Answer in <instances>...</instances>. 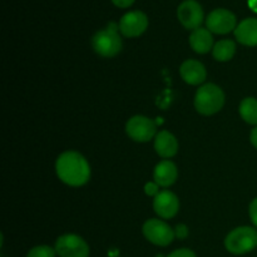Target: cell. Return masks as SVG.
Returning a JSON list of instances; mask_svg holds the SVG:
<instances>
[{
  "label": "cell",
  "instance_id": "6da1fadb",
  "mask_svg": "<svg viewBox=\"0 0 257 257\" xmlns=\"http://www.w3.org/2000/svg\"><path fill=\"white\" fill-rule=\"evenodd\" d=\"M55 171L63 183L72 187H80L90 178V167L84 157L74 151H68L58 157Z\"/></svg>",
  "mask_w": 257,
  "mask_h": 257
},
{
  "label": "cell",
  "instance_id": "7a4b0ae2",
  "mask_svg": "<svg viewBox=\"0 0 257 257\" xmlns=\"http://www.w3.org/2000/svg\"><path fill=\"white\" fill-rule=\"evenodd\" d=\"M119 25L109 23L105 29L95 33L92 38V47L98 55L103 58H113L122 50V39L119 34Z\"/></svg>",
  "mask_w": 257,
  "mask_h": 257
},
{
  "label": "cell",
  "instance_id": "3957f363",
  "mask_svg": "<svg viewBox=\"0 0 257 257\" xmlns=\"http://www.w3.org/2000/svg\"><path fill=\"white\" fill-rule=\"evenodd\" d=\"M225 104V93L213 83L202 85L195 95V108L203 115H212L220 112Z\"/></svg>",
  "mask_w": 257,
  "mask_h": 257
},
{
  "label": "cell",
  "instance_id": "277c9868",
  "mask_svg": "<svg viewBox=\"0 0 257 257\" xmlns=\"http://www.w3.org/2000/svg\"><path fill=\"white\" fill-rule=\"evenodd\" d=\"M257 246V231L242 226L231 231L225 238V247L233 255H243L252 251Z\"/></svg>",
  "mask_w": 257,
  "mask_h": 257
},
{
  "label": "cell",
  "instance_id": "5b68a950",
  "mask_svg": "<svg viewBox=\"0 0 257 257\" xmlns=\"http://www.w3.org/2000/svg\"><path fill=\"white\" fill-rule=\"evenodd\" d=\"M143 235L153 245L162 246V247L170 245L176 237L175 230H172L165 221L157 218L146 221L143 225Z\"/></svg>",
  "mask_w": 257,
  "mask_h": 257
},
{
  "label": "cell",
  "instance_id": "8992f818",
  "mask_svg": "<svg viewBox=\"0 0 257 257\" xmlns=\"http://www.w3.org/2000/svg\"><path fill=\"white\" fill-rule=\"evenodd\" d=\"M125 132L131 140L145 143L157 136V125L152 119L145 115H135L125 124Z\"/></svg>",
  "mask_w": 257,
  "mask_h": 257
},
{
  "label": "cell",
  "instance_id": "52a82bcc",
  "mask_svg": "<svg viewBox=\"0 0 257 257\" xmlns=\"http://www.w3.org/2000/svg\"><path fill=\"white\" fill-rule=\"evenodd\" d=\"M55 252L59 257H88L89 246L80 236L68 233L60 236L55 242Z\"/></svg>",
  "mask_w": 257,
  "mask_h": 257
},
{
  "label": "cell",
  "instance_id": "ba28073f",
  "mask_svg": "<svg viewBox=\"0 0 257 257\" xmlns=\"http://www.w3.org/2000/svg\"><path fill=\"white\" fill-rule=\"evenodd\" d=\"M235 14L227 9H215L206 18V25L211 33L215 34H228L237 27Z\"/></svg>",
  "mask_w": 257,
  "mask_h": 257
},
{
  "label": "cell",
  "instance_id": "9c48e42d",
  "mask_svg": "<svg viewBox=\"0 0 257 257\" xmlns=\"http://www.w3.org/2000/svg\"><path fill=\"white\" fill-rule=\"evenodd\" d=\"M119 32L125 38H137L142 35L148 28V18L141 10L128 12L120 18Z\"/></svg>",
  "mask_w": 257,
  "mask_h": 257
},
{
  "label": "cell",
  "instance_id": "30bf717a",
  "mask_svg": "<svg viewBox=\"0 0 257 257\" xmlns=\"http://www.w3.org/2000/svg\"><path fill=\"white\" fill-rule=\"evenodd\" d=\"M177 18L186 29L193 32L201 28L203 22V9L196 0H185L177 8Z\"/></svg>",
  "mask_w": 257,
  "mask_h": 257
},
{
  "label": "cell",
  "instance_id": "8fae6325",
  "mask_svg": "<svg viewBox=\"0 0 257 257\" xmlns=\"http://www.w3.org/2000/svg\"><path fill=\"white\" fill-rule=\"evenodd\" d=\"M153 208L161 218L168 220L177 215L180 210V201L171 191H161L153 200Z\"/></svg>",
  "mask_w": 257,
  "mask_h": 257
},
{
  "label": "cell",
  "instance_id": "7c38bea8",
  "mask_svg": "<svg viewBox=\"0 0 257 257\" xmlns=\"http://www.w3.org/2000/svg\"><path fill=\"white\" fill-rule=\"evenodd\" d=\"M180 74L187 84L198 85L205 82L207 72H206L205 65L201 62L195 59H188L181 65Z\"/></svg>",
  "mask_w": 257,
  "mask_h": 257
},
{
  "label": "cell",
  "instance_id": "4fadbf2b",
  "mask_svg": "<svg viewBox=\"0 0 257 257\" xmlns=\"http://www.w3.org/2000/svg\"><path fill=\"white\" fill-rule=\"evenodd\" d=\"M235 37L237 42L246 47H256L257 45V19L247 18L237 24L235 29Z\"/></svg>",
  "mask_w": 257,
  "mask_h": 257
},
{
  "label": "cell",
  "instance_id": "5bb4252c",
  "mask_svg": "<svg viewBox=\"0 0 257 257\" xmlns=\"http://www.w3.org/2000/svg\"><path fill=\"white\" fill-rule=\"evenodd\" d=\"M178 177L177 167L171 161H161L155 168L153 172V180L161 187H170L176 182Z\"/></svg>",
  "mask_w": 257,
  "mask_h": 257
},
{
  "label": "cell",
  "instance_id": "9a60e30c",
  "mask_svg": "<svg viewBox=\"0 0 257 257\" xmlns=\"http://www.w3.org/2000/svg\"><path fill=\"white\" fill-rule=\"evenodd\" d=\"M155 150L162 158H171L178 151V142L175 136L168 131H161L155 138Z\"/></svg>",
  "mask_w": 257,
  "mask_h": 257
},
{
  "label": "cell",
  "instance_id": "2e32d148",
  "mask_svg": "<svg viewBox=\"0 0 257 257\" xmlns=\"http://www.w3.org/2000/svg\"><path fill=\"white\" fill-rule=\"evenodd\" d=\"M190 45L198 54H206L213 49L212 33L205 28H198L193 30L190 35Z\"/></svg>",
  "mask_w": 257,
  "mask_h": 257
},
{
  "label": "cell",
  "instance_id": "e0dca14e",
  "mask_svg": "<svg viewBox=\"0 0 257 257\" xmlns=\"http://www.w3.org/2000/svg\"><path fill=\"white\" fill-rule=\"evenodd\" d=\"M236 53L235 42L230 39H223L213 45L212 55L217 62H228L233 58Z\"/></svg>",
  "mask_w": 257,
  "mask_h": 257
},
{
  "label": "cell",
  "instance_id": "ac0fdd59",
  "mask_svg": "<svg viewBox=\"0 0 257 257\" xmlns=\"http://www.w3.org/2000/svg\"><path fill=\"white\" fill-rule=\"evenodd\" d=\"M240 114L248 124H257V99L245 98L240 104Z\"/></svg>",
  "mask_w": 257,
  "mask_h": 257
},
{
  "label": "cell",
  "instance_id": "d6986e66",
  "mask_svg": "<svg viewBox=\"0 0 257 257\" xmlns=\"http://www.w3.org/2000/svg\"><path fill=\"white\" fill-rule=\"evenodd\" d=\"M57 252L55 250H53L49 246H37V247H33L32 250L28 252L27 257H55Z\"/></svg>",
  "mask_w": 257,
  "mask_h": 257
},
{
  "label": "cell",
  "instance_id": "ffe728a7",
  "mask_svg": "<svg viewBox=\"0 0 257 257\" xmlns=\"http://www.w3.org/2000/svg\"><path fill=\"white\" fill-rule=\"evenodd\" d=\"M167 257H196V255L192 250H188V248H180V250H176L173 251V252H171Z\"/></svg>",
  "mask_w": 257,
  "mask_h": 257
},
{
  "label": "cell",
  "instance_id": "44dd1931",
  "mask_svg": "<svg viewBox=\"0 0 257 257\" xmlns=\"http://www.w3.org/2000/svg\"><path fill=\"white\" fill-rule=\"evenodd\" d=\"M248 213H250V218L252 221V223L257 227V197L250 203Z\"/></svg>",
  "mask_w": 257,
  "mask_h": 257
},
{
  "label": "cell",
  "instance_id": "7402d4cb",
  "mask_svg": "<svg viewBox=\"0 0 257 257\" xmlns=\"http://www.w3.org/2000/svg\"><path fill=\"white\" fill-rule=\"evenodd\" d=\"M158 187H160V186H158L156 182H148L147 185L145 186V191H146V193H147L148 196H155V197H156V196L160 193V191H158Z\"/></svg>",
  "mask_w": 257,
  "mask_h": 257
},
{
  "label": "cell",
  "instance_id": "603a6c76",
  "mask_svg": "<svg viewBox=\"0 0 257 257\" xmlns=\"http://www.w3.org/2000/svg\"><path fill=\"white\" fill-rule=\"evenodd\" d=\"M175 235L176 237L181 238V240H183V238H186L188 236V228L186 225H178L177 227H176L175 230Z\"/></svg>",
  "mask_w": 257,
  "mask_h": 257
},
{
  "label": "cell",
  "instance_id": "cb8c5ba5",
  "mask_svg": "<svg viewBox=\"0 0 257 257\" xmlns=\"http://www.w3.org/2000/svg\"><path fill=\"white\" fill-rule=\"evenodd\" d=\"M135 2L136 0H112V3L115 5V7L122 8V9H124V8H130Z\"/></svg>",
  "mask_w": 257,
  "mask_h": 257
},
{
  "label": "cell",
  "instance_id": "d4e9b609",
  "mask_svg": "<svg viewBox=\"0 0 257 257\" xmlns=\"http://www.w3.org/2000/svg\"><path fill=\"white\" fill-rule=\"evenodd\" d=\"M250 140H251V143H252L253 147L257 150V125L255 128L252 130V132H251V136H250Z\"/></svg>",
  "mask_w": 257,
  "mask_h": 257
},
{
  "label": "cell",
  "instance_id": "484cf974",
  "mask_svg": "<svg viewBox=\"0 0 257 257\" xmlns=\"http://www.w3.org/2000/svg\"><path fill=\"white\" fill-rule=\"evenodd\" d=\"M248 7L252 12L257 13V0H248Z\"/></svg>",
  "mask_w": 257,
  "mask_h": 257
}]
</instances>
